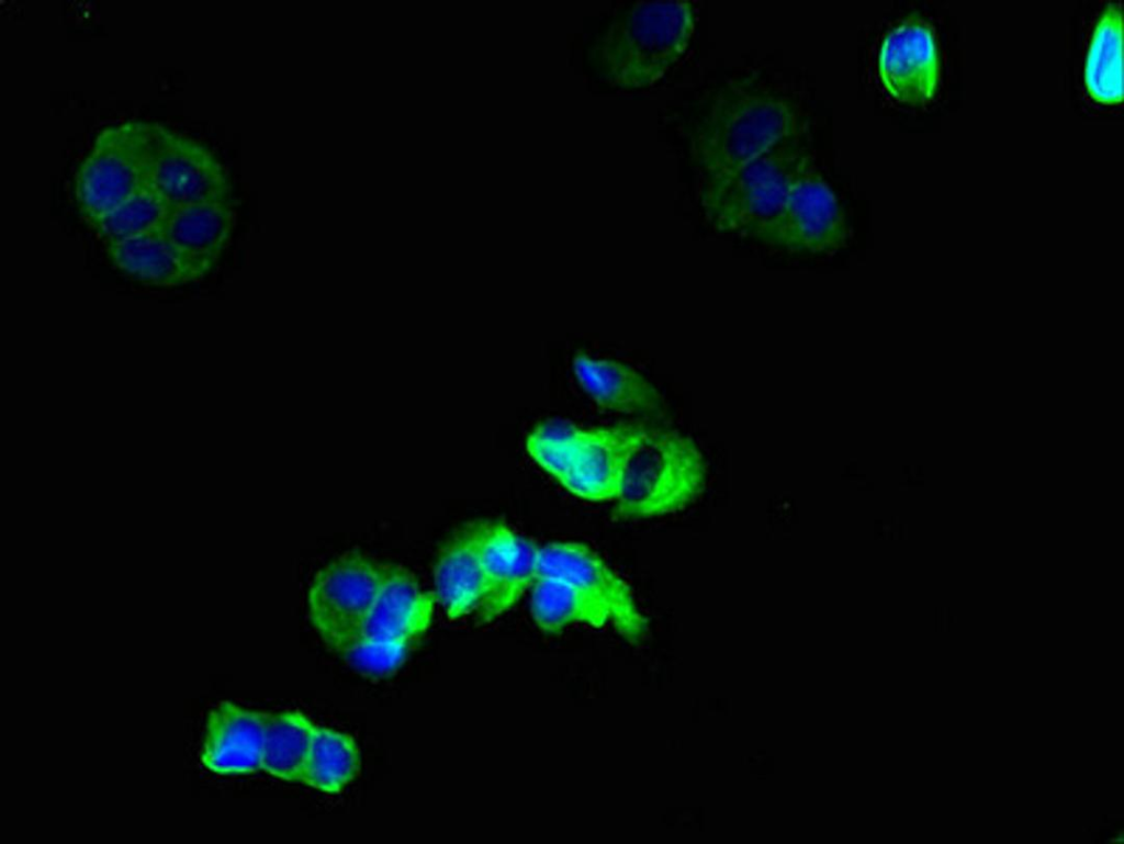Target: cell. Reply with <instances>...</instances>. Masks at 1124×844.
<instances>
[{"label":"cell","instance_id":"cell-15","mask_svg":"<svg viewBox=\"0 0 1124 844\" xmlns=\"http://www.w3.org/2000/svg\"><path fill=\"white\" fill-rule=\"evenodd\" d=\"M265 713L226 700L218 702L206 722L201 752L203 765L221 775L260 770Z\"/></svg>","mask_w":1124,"mask_h":844},{"label":"cell","instance_id":"cell-22","mask_svg":"<svg viewBox=\"0 0 1124 844\" xmlns=\"http://www.w3.org/2000/svg\"><path fill=\"white\" fill-rule=\"evenodd\" d=\"M360 765V751L351 735L317 725L301 783L327 794H338L356 778Z\"/></svg>","mask_w":1124,"mask_h":844},{"label":"cell","instance_id":"cell-17","mask_svg":"<svg viewBox=\"0 0 1124 844\" xmlns=\"http://www.w3.org/2000/svg\"><path fill=\"white\" fill-rule=\"evenodd\" d=\"M572 369L583 391L604 409L652 417L664 414L660 392L626 363L577 353L573 357Z\"/></svg>","mask_w":1124,"mask_h":844},{"label":"cell","instance_id":"cell-18","mask_svg":"<svg viewBox=\"0 0 1124 844\" xmlns=\"http://www.w3.org/2000/svg\"><path fill=\"white\" fill-rule=\"evenodd\" d=\"M529 592L531 617L544 633H559L577 623L602 628L610 622L602 600L567 581L540 576Z\"/></svg>","mask_w":1124,"mask_h":844},{"label":"cell","instance_id":"cell-10","mask_svg":"<svg viewBox=\"0 0 1124 844\" xmlns=\"http://www.w3.org/2000/svg\"><path fill=\"white\" fill-rule=\"evenodd\" d=\"M567 581L602 600L609 610L610 623L630 644L639 643L647 632V619L633 594L605 561L583 543L554 541L540 545L539 577Z\"/></svg>","mask_w":1124,"mask_h":844},{"label":"cell","instance_id":"cell-7","mask_svg":"<svg viewBox=\"0 0 1124 844\" xmlns=\"http://www.w3.org/2000/svg\"><path fill=\"white\" fill-rule=\"evenodd\" d=\"M150 146L151 123L128 121L99 133L75 177L76 202L87 222L112 212L146 183Z\"/></svg>","mask_w":1124,"mask_h":844},{"label":"cell","instance_id":"cell-12","mask_svg":"<svg viewBox=\"0 0 1124 844\" xmlns=\"http://www.w3.org/2000/svg\"><path fill=\"white\" fill-rule=\"evenodd\" d=\"M878 71L884 87L896 100L930 101L935 94L940 72L931 26L910 18L893 27L881 43Z\"/></svg>","mask_w":1124,"mask_h":844},{"label":"cell","instance_id":"cell-11","mask_svg":"<svg viewBox=\"0 0 1124 844\" xmlns=\"http://www.w3.org/2000/svg\"><path fill=\"white\" fill-rule=\"evenodd\" d=\"M481 556L486 595L476 610L481 622L509 610L539 578L540 545L501 521H482Z\"/></svg>","mask_w":1124,"mask_h":844},{"label":"cell","instance_id":"cell-8","mask_svg":"<svg viewBox=\"0 0 1124 844\" xmlns=\"http://www.w3.org/2000/svg\"><path fill=\"white\" fill-rule=\"evenodd\" d=\"M755 239L808 255L835 252L847 244L845 214L813 158L800 170L779 212Z\"/></svg>","mask_w":1124,"mask_h":844},{"label":"cell","instance_id":"cell-3","mask_svg":"<svg viewBox=\"0 0 1124 844\" xmlns=\"http://www.w3.org/2000/svg\"><path fill=\"white\" fill-rule=\"evenodd\" d=\"M811 159L803 131L780 139L731 175L701 183L699 198L708 224L720 233L756 238Z\"/></svg>","mask_w":1124,"mask_h":844},{"label":"cell","instance_id":"cell-4","mask_svg":"<svg viewBox=\"0 0 1124 844\" xmlns=\"http://www.w3.org/2000/svg\"><path fill=\"white\" fill-rule=\"evenodd\" d=\"M707 466L696 442L672 429L647 428L629 453L615 498L625 518H651L684 509L704 491Z\"/></svg>","mask_w":1124,"mask_h":844},{"label":"cell","instance_id":"cell-16","mask_svg":"<svg viewBox=\"0 0 1124 844\" xmlns=\"http://www.w3.org/2000/svg\"><path fill=\"white\" fill-rule=\"evenodd\" d=\"M482 521L460 530L440 551L434 570V595L450 620L481 606L486 578L481 556Z\"/></svg>","mask_w":1124,"mask_h":844},{"label":"cell","instance_id":"cell-2","mask_svg":"<svg viewBox=\"0 0 1124 844\" xmlns=\"http://www.w3.org/2000/svg\"><path fill=\"white\" fill-rule=\"evenodd\" d=\"M643 425L582 428L548 420L528 436L532 460L564 488L589 502L615 500L625 463L645 432Z\"/></svg>","mask_w":1124,"mask_h":844},{"label":"cell","instance_id":"cell-21","mask_svg":"<svg viewBox=\"0 0 1124 844\" xmlns=\"http://www.w3.org/2000/svg\"><path fill=\"white\" fill-rule=\"evenodd\" d=\"M1122 45V11L1117 4H1110L1097 24L1084 69L1090 95L1103 104L1123 99Z\"/></svg>","mask_w":1124,"mask_h":844},{"label":"cell","instance_id":"cell-6","mask_svg":"<svg viewBox=\"0 0 1124 844\" xmlns=\"http://www.w3.org/2000/svg\"><path fill=\"white\" fill-rule=\"evenodd\" d=\"M386 564L363 552L348 551L314 575L307 593L308 614L331 649L344 653L360 641Z\"/></svg>","mask_w":1124,"mask_h":844},{"label":"cell","instance_id":"cell-14","mask_svg":"<svg viewBox=\"0 0 1124 844\" xmlns=\"http://www.w3.org/2000/svg\"><path fill=\"white\" fill-rule=\"evenodd\" d=\"M436 601L434 593L424 590L413 572L387 563L361 639L412 644L429 628Z\"/></svg>","mask_w":1124,"mask_h":844},{"label":"cell","instance_id":"cell-19","mask_svg":"<svg viewBox=\"0 0 1124 844\" xmlns=\"http://www.w3.org/2000/svg\"><path fill=\"white\" fill-rule=\"evenodd\" d=\"M112 263L130 277L169 288L194 282L167 240L162 228L105 245Z\"/></svg>","mask_w":1124,"mask_h":844},{"label":"cell","instance_id":"cell-20","mask_svg":"<svg viewBox=\"0 0 1124 844\" xmlns=\"http://www.w3.org/2000/svg\"><path fill=\"white\" fill-rule=\"evenodd\" d=\"M316 727L299 711L266 712L261 770L301 783Z\"/></svg>","mask_w":1124,"mask_h":844},{"label":"cell","instance_id":"cell-9","mask_svg":"<svg viewBox=\"0 0 1124 844\" xmlns=\"http://www.w3.org/2000/svg\"><path fill=\"white\" fill-rule=\"evenodd\" d=\"M146 183L173 209L232 198L225 166L200 143L158 123H151Z\"/></svg>","mask_w":1124,"mask_h":844},{"label":"cell","instance_id":"cell-13","mask_svg":"<svg viewBox=\"0 0 1124 844\" xmlns=\"http://www.w3.org/2000/svg\"><path fill=\"white\" fill-rule=\"evenodd\" d=\"M235 224L236 210L229 198L175 207L162 230L194 281H200L218 261Z\"/></svg>","mask_w":1124,"mask_h":844},{"label":"cell","instance_id":"cell-1","mask_svg":"<svg viewBox=\"0 0 1124 844\" xmlns=\"http://www.w3.org/2000/svg\"><path fill=\"white\" fill-rule=\"evenodd\" d=\"M805 125L794 102L774 91L744 86L724 90L693 139L701 183L731 175L780 139L806 131Z\"/></svg>","mask_w":1124,"mask_h":844},{"label":"cell","instance_id":"cell-23","mask_svg":"<svg viewBox=\"0 0 1124 844\" xmlns=\"http://www.w3.org/2000/svg\"><path fill=\"white\" fill-rule=\"evenodd\" d=\"M172 210L145 183L115 210L88 223L108 245L162 228Z\"/></svg>","mask_w":1124,"mask_h":844},{"label":"cell","instance_id":"cell-5","mask_svg":"<svg viewBox=\"0 0 1124 844\" xmlns=\"http://www.w3.org/2000/svg\"><path fill=\"white\" fill-rule=\"evenodd\" d=\"M695 23L688 1L639 3L606 37L603 55L612 78L637 87L659 80L686 52Z\"/></svg>","mask_w":1124,"mask_h":844},{"label":"cell","instance_id":"cell-24","mask_svg":"<svg viewBox=\"0 0 1124 844\" xmlns=\"http://www.w3.org/2000/svg\"><path fill=\"white\" fill-rule=\"evenodd\" d=\"M411 645L361 639L344 654L363 674L382 677L393 673L404 663Z\"/></svg>","mask_w":1124,"mask_h":844}]
</instances>
